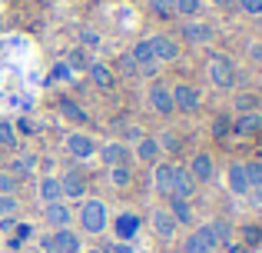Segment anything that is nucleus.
<instances>
[{
  "instance_id": "nucleus-20",
  "label": "nucleus",
  "mask_w": 262,
  "mask_h": 253,
  "mask_svg": "<svg viewBox=\"0 0 262 253\" xmlns=\"http://www.w3.org/2000/svg\"><path fill=\"white\" fill-rule=\"evenodd\" d=\"M53 243H57V253H80V250H83V240H80V233H73L70 227L53 230Z\"/></svg>"
},
{
  "instance_id": "nucleus-3",
  "label": "nucleus",
  "mask_w": 262,
  "mask_h": 253,
  "mask_svg": "<svg viewBox=\"0 0 262 253\" xmlns=\"http://www.w3.org/2000/svg\"><path fill=\"white\" fill-rule=\"evenodd\" d=\"M149 47H153V57H156V64H176L179 60V40L176 37H169V33H153L149 37Z\"/></svg>"
},
{
  "instance_id": "nucleus-37",
  "label": "nucleus",
  "mask_w": 262,
  "mask_h": 253,
  "mask_svg": "<svg viewBox=\"0 0 262 253\" xmlns=\"http://www.w3.org/2000/svg\"><path fill=\"white\" fill-rule=\"evenodd\" d=\"M30 237H33V227H30V223H17V227H13V240H10V247H20V243H27V240H30Z\"/></svg>"
},
{
  "instance_id": "nucleus-54",
  "label": "nucleus",
  "mask_w": 262,
  "mask_h": 253,
  "mask_svg": "<svg viewBox=\"0 0 262 253\" xmlns=\"http://www.w3.org/2000/svg\"><path fill=\"white\" fill-rule=\"evenodd\" d=\"M259 80H262V64H259Z\"/></svg>"
},
{
  "instance_id": "nucleus-34",
  "label": "nucleus",
  "mask_w": 262,
  "mask_h": 253,
  "mask_svg": "<svg viewBox=\"0 0 262 253\" xmlns=\"http://www.w3.org/2000/svg\"><path fill=\"white\" fill-rule=\"evenodd\" d=\"M209 227H212V233H216V240H219V247H226V243L232 240V227L226 220H209Z\"/></svg>"
},
{
  "instance_id": "nucleus-40",
  "label": "nucleus",
  "mask_w": 262,
  "mask_h": 253,
  "mask_svg": "<svg viewBox=\"0 0 262 253\" xmlns=\"http://www.w3.org/2000/svg\"><path fill=\"white\" fill-rule=\"evenodd\" d=\"M13 130H17V137H33V133H37L30 117H17V120H13Z\"/></svg>"
},
{
  "instance_id": "nucleus-23",
  "label": "nucleus",
  "mask_w": 262,
  "mask_h": 253,
  "mask_svg": "<svg viewBox=\"0 0 262 253\" xmlns=\"http://www.w3.org/2000/svg\"><path fill=\"white\" fill-rule=\"evenodd\" d=\"M37 197L43 203H53V200H63V193H60V177H40V183H37Z\"/></svg>"
},
{
  "instance_id": "nucleus-41",
  "label": "nucleus",
  "mask_w": 262,
  "mask_h": 253,
  "mask_svg": "<svg viewBox=\"0 0 262 253\" xmlns=\"http://www.w3.org/2000/svg\"><path fill=\"white\" fill-rule=\"evenodd\" d=\"M149 10H153L156 17H169V13H173V0H149Z\"/></svg>"
},
{
  "instance_id": "nucleus-18",
  "label": "nucleus",
  "mask_w": 262,
  "mask_h": 253,
  "mask_svg": "<svg viewBox=\"0 0 262 253\" xmlns=\"http://www.w3.org/2000/svg\"><path fill=\"white\" fill-rule=\"evenodd\" d=\"M169 217L176 220V227H192V223H196V210H192V203L183 200V197H169Z\"/></svg>"
},
{
  "instance_id": "nucleus-9",
  "label": "nucleus",
  "mask_w": 262,
  "mask_h": 253,
  "mask_svg": "<svg viewBox=\"0 0 262 253\" xmlns=\"http://www.w3.org/2000/svg\"><path fill=\"white\" fill-rule=\"evenodd\" d=\"M179 33H183L186 44L203 47V44H209V40L216 37V27H212V24H203V20H186V24L179 27Z\"/></svg>"
},
{
  "instance_id": "nucleus-26",
  "label": "nucleus",
  "mask_w": 262,
  "mask_h": 253,
  "mask_svg": "<svg viewBox=\"0 0 262 253\" xmlns=\"http://www.w3.org/2000/svg\"><path fill=\"white\" fill-rule=\"evenodd\" d=\"M173 13H179L186 20H196L203 13V0H173Z\"/></svg>"
},
{
  "instance_id": "nucleus-29",
  "label": "nucleus",
  "mask_w": 262,
  "mask_h": 253,
  "mask_svg": "<svg viewBox=\"0 0 262 253\" xmlns=\"http://www.w3.org/2000/svg\"><path fill=\"white\" fill-rule=\"evenodd\" d=\"M156 140H160V150L169 153V157H179V150H183V137H176L173 130H166V133L156 137Z\"/></svg>"
},
{
  "instance_id": "nucleus-10",
  "label": "nucleus",
  "mask_w": 262,
  "mask_h": 253,
  "mask_svg": "<svg viewBox=\"0 0 262 253\" xmlns=\"http://www.w3.org/2000/svg\"><path fill=\"white\" fill-rule=\"evenodd\" d=\"M146 100H149V110L160 113V117H173V113H176L173 93H169L166 84H153V87H149V93H146Z\"/></svg>"
},
{
  "instance_id": "nucleus-6",
  "label": "nucleus",
  "mask_w": 262,
  "mask_h": 253,
  "mask_svg": "<svg viewBox=\"0 0 262 253\" xmlns=\"http://www.w3.org/2000/svg\"><path fill=\"white\" fill-rule=\"evenodd\" d=\"M60 193H63L67 203H80L86 200V177L77 173V170H67L63 177H60Z\"/></svg>"
},
{
  "instance_id": "nucleus-38",
  "label": "nucleus",
  "mask_w": 262,
  "mask_h": 253,
  "mask_svg": "<svg viewBox=\"0 0 262 253\" xmlns=\"http://www.w3.org/2000/svg\"><path fill=\"white\" fill-rule=\"evenodd\" d=\"M116 67H120V77H136V60L129 57V53H120V60H116Z\"/></svg>"
},
{
  "instance_id": "nucleus-21",
  "label": "nucleus",
  "mask_w": 262,
  "mask_h": 253,
  "mask_svg": "<svg viewBox=\"0 0 262 253\" xmlns=\"http://www.w3.org/2000/svg\"><path fill=\"white\" fill-rule=\"evenodd\" d=\"M153 230H156V237H163V240H173L179 227H176L173 217H169V210L156 207V210H153Z\"/></svg>"
},
{
  "instance_id": "nucleus-11",
  "label": "nucleus",
  "mask_w": 262,
  "mask_h": 253,
  "mask_svg": "<svg viewBox=\"0 0 262 253\" xmlns=\"http://www.w3.org/2000/svg\"><path fill=\"white\" fill-rule=\"evenodd\" d=\"M96 153H100V160L106 163V167H123V163H129V147L126 143H120V140H110V143H100L96 147Z\"/></svg>"
},
{
  "instance_id": "nucleus-43",
  "label": "nucleus",
  "mask_w": 262,
  "mask_h": 253,
  "mask_svg": "<svg viewBox=\"0 0 262 253\" xmlns=\"http://www.w3.org/2000/svg\"><path fill=\"white\" fill-rule=\"evenodd\" d=\"M183 253H212V250H206L203 243L196 240V237H186V243H183Z\"/></svg>"
},
{
  "instance_id": "nucleus-13",
  "label": "nucleus",
  "mask_w": 262,
  "mask_h": 253,
  "mask_svg": "<svg viewBox=\"0 0 262 253\" xmlns=\"http://www.w3.org/2000/svg\"><path fill=\"white\" fill-rule=\"evenodd\" d=\"M196 187H199V183L192 180L189 170L179 167V163H173V187H169V197H183V200H192Z\"/></svg>"
},
{
  "instance_id": "nucleus-32",
  "label": "nucleus",
  "mask_w": 262,
  "mask_h": 253,
  "mask_svg": "<svg viewBox=\"0 0 262 253\" xmlns=\"http://www.w3.org/2000/svg\"><path fill=\"white\" fill-rule=\"evenodd\" d=\"M4 193H20V180L7 167L0 170V197H4Z\"/></svg>"
},
{
  "instance_id": "nucleus-25",
  "label": "nucleus",
  "mask_w": 262,
  "mask_h": 253,
  "mask_svg": "<svg viewBox=\"0 0 262 253\" xmlns=\"http://www.w3.org/2000/svg\"><path fill=\"white\" fill-rule=\"evenodd\" d=\"M129 57L136 60V67L140 64H156V57H153V47H149V37H143V40H136L133 47H129Z\"/></svg>"
},
{
  "instance_id": "nucleus-45",
  "label": "nucleus",
  "mask_w": 262,
  "mask_h": 253,
  "mask_svg": "<svg viewBox=\"0 0 262 253\" xmlns=\"http://www.w3.org/2000/svg\"><path fill=\"white\" fill-rule=\"evenodd\" d=\"M106 253H136L133 247H129V243H123V240H116L113 247H106Z\"/></svg>"
},
{
  "instance_id": "nucleus-5",
  "label": "nucleus",
  "mask_w": 262,
  "mask_h": 253,
  "mask_svg": "<svg viewBox=\"0 0 262 253\" xmlns=\"http://www.w3.org/2000/svg\"><path fill=\"white\" fill-rule=\"evenodd\" d=\"M169 93H173V107L179 113H196L199 104H203V97H199V90L192 84H176L169 87Z\"/></svg>"
},
{
  "instance_id": "nucleus-48",
  "label": "nucleus",
  "mask_w": 262,
  "mask_h": 253,
  "mask_svg": "<svg viewBox=\"0 0 262 253\" xmlns=\"http://www.w3.org/2000/svg\"><path fill=\"white\" fill-rule=\"evenodd\" d=\"M249 57L256 60V64H262V44H252L249 47Z\"/></svg>"
},
{
  "instance_id": "nucleus-30",
  "label": "nucleus",
  "mask_w": 262,
  "mask_h": 253,
  "mask_svg": "<svg viewBox=\"0 0 262 253\" xmlns=\"http://www.w3.org/2000/svg\"><path fill=\"white\" fill-rule=\"evenodd\" d=\"M17 130H13V124L10 120H0V150H13L17 147Z\"/></svg>"
},
{
  "instance_id": "nucleus-46",
  "label": "nucleus",
  "mask_w": 262,
  "mask_h": 253,
  "mask_svg": "<svg viewBox=\"0 0 262 253\" xmlns=\"http://www.w3.org/2000/svg\"><path fill=\"white\" fill-rule=\"evenodd\" d=\"M83 44H86V47H100V33H93V30H83Z\"/></svg>"
},
{
  "instance_id": "nucleus-36",
  "label": "nucleus",
  "mask_w": 262,
  "mask_h": 253,
  "mask_svg": "<svg viewBox=\"0 0 262 253\" xmlns=\"http://www.w3.org/2000/svg\"><path fill=\"white\" fill-rule=\"evenodd\" d=\"M246 180H249V190H262V163H246Z\"/></svg>"
},
{
  "instance_id": "nucleus-28",
  "label": "nucleus",
  "mask_w": 262,
  "mask_h": 253,
  "mask_svg": "<svg viewBox=\"0 0 262 253\" xmlns=\"http://www.w3.org/2000/svg\"><path fill=\"white\" fill-rule=\"evenodd\" d=\"M192 237H196V240L203 243L206 250H212V253L219 250V240H216V233H212V227H209V223H199V227L192 230Z\"/></svg>"
},
{
  "instance_id": "nucleus-8",
  "label": "nucleus",
  "mask_w": 262,
  "mask_h": 253,
  "mask_svg": "<svg viewBox=\"0 0 262 253\" xmlns=\"http://www.w3.org/2000/svg\"><path fill=\"white\" fill-rule=\"evenodd\" d=\"M140 227H143L140 217H136L133 210H123V213L113 220V237H116V240H123V243H133L136 237H140Z\"/></svg>"
},
{
  "instance_id": "nucleus-15",
  "label": "nucleus",
  "mask_w": 262,
  "mask_h": 253,
  "mask_svg": "<svg viewBox=\"0 0 262 253\" xmlns=\"http://www.w3.org/2000/svg\"><path fill=\"white\" fill-rule=\"evenodd\" d=\"M129 153H133L136 160L149 163V167H153V163H160V160H163V150H160V140H156V137H149V133H143L140 140H136V147L129 150Z\"/></svg>"
},
{
  "instance_id": "nucleus-14",
  "label": "nucleus",
  "mask_w": 262,
  "mask_h": 253,
  "mask_svg": "<svg viewBox=\"0 0 262 253\" xmlns=\"http://www.w3.org/2000/svg\"><path fill=\"white\" fill-rule=\"evenodd\" d=\"M186 170L192 173V180H196V183H209V180H212V173H216V163H212V153H206V150H196Z\"/></svg>"
},
{
  "instance_id": "nucleus-27",
  "label": "nucleus",
  "mask_w": 262,
  "mask_h": 253,
  "mask_svg": "<svg viewBox=\"0 0 262 253\" xmlns=\"http://www.w3.org/2000/svg\"><path fill=\"white\" fill-rule=\"evenodd\" d=\"M259 93H236V97H232V107H236V113H252V110H259Z\"/></svg>"
},
{
  "instance_id": "nucleus-51",
  "label": "nucleus",
  "mask_w": 262,
  "mask_h": 253,
  "mask_svg": "<svg viewBox=\"0 0 262 253\" xmlns=\"http://www.w3.org/2000/svg\"><path fill=\"white\" fill-rule=\"evenodd\" d=\"M4 160H7V157H4V150H0V170H4Z\"/></svg>"
},
{
  "instance_id": "nucleus-4",
  "label": "nucleus",
  "mask_w": 262,
  "mask_h": 253,
  "mask_svg": "<svg viewBox=\"0 0 262 253\" xmlns=\"http://www.w3.org/2000/svg\"><path fill=\"white\" fill-rule=\"evenodd\" d=\"M67 153L73 157V160H93L96 157V140L83 130H73V133H67Z\"/></svg>"
},
{
  "instance_id": "nucleus-31",
  "label": "nucleus",
  "mask_w": 262,
  "mask_h": 253,
  "mask_svg": "<svg viewBox=\"0 0 262 253\" xmlns=\"http://www.w3.org/2000/svg\"><path fill=\"white\" fill-rule=\"evenodd\" d=\"M67 67H70L73 73H86V67H90V60H86V53H83V47H77V50L67 57Z\"/></svg>"
},
{
  "instance_id": "nucleus-7",
  "label": "nucleus",
  "mask_w": 262,
  "mask_h": 253,
  "mask_svg": "<svg viewBox=\"0 0 262 253\" xmlns=\"http://www.w3.org/2000/svg\"><path fill=\"white\" fill-rule=\"evenodd\" d=\"M43 220H47V227H53V230L70 227L73 223V203H67V200L43 203Z\"/></svg>"
},
{
  "instance_id": "nucleus-22",
  "label": "nucleus",
  "mask_w": 262,
  "mask_h": 253,
  "mask_svg": "<svg viewBox=\"0 0 262 253\" xmlns=\"http://www.w3.org/2000/svg\"><path fill=\"white\" fill-rule=\"evenodd\" d=\"M153 190L156 193H169V187H173V163H166V160H160V163H153Z\"/></svg>"
},
{
  "instance_id": "nucleus-19",
  "label": "nucleus",
  "mask_w": 262,
  "mask_h": 253,
  "mask_svg": "<svg viewBox=\"0 0 262 253\" xmlns=\"http://www.w3.org/2000/svg\"><path fill=\"white\" fill-rule=\"evenodd\" d=\"M262 130V110H252V113H236L232 120V133L236 137H252Z\"/></svg>"
},
{
  "instance_id": "nucleus-52",
  "label": "nucleus",
  "mask_w": 262,
  "mask_h": 253,
  "mask_svg": "<svg viewBox=\"0 0 262 253\" xmlns=\"http://www.w3.org/2000/svg\"><path fill=\"white\" fill-rule=\"evenodd\" d=\"M216 4H223V7H229V4H232V0H216Z\"/></svg>"
},
{
  "instance_id": "nucleus-53",
  "label": "nucleus",
  "mask_w": 262,
  "mask_h": 253,
  "mask_svg": "<svg viewBox=\"0 0 262 253\" xmlns=\"http://www.w3.org/2000/svg\"><path fill=\"white\" fill-rule=\"evenodd\" d=\"M256 20H259V33H262V17H256Z\"/></svg>"
},
{
  "instance_id": "nucleus-2",
  "label": "nucleus",
  "mask_w": 262,
  "mask_h": 253,
  "mask_svg": "<svg viewBox=\"0 0 262 253\" xmlns=\"http://www.w3.org/2000/svg\"><path fill=\"white\" fill-rule=\"evenodd\" d=\"M206 77H209L212 87H219V90H232V87H236V64H232V57H226V53H209V60H206Z\"/></svg>"
},
{
  "instance_id": "nucleus-12",
  "label": "nucleus",
  "mask_w": 262,
  "mask_h": 253,
  "mask_svg": "<svg viewBox=\"0 0 262 253\" xmlns=\"http://www.w3.org/2000/svg\"><path fill=\"white\" fill-rule=\"evenodd\" d=\"M226 190H229L232 197H249V180H246V163L232 160L229 170H226Z\"/></svg>"
},
{
  "instance_id": "nucleus-16",
  "label": "nucleus",
  "mask_w": 262,
  "mask_h": 253,
  "mask_svg": "<svg viewBox=\"0 0 262 253\" xmlns=\"http://www.w3.org/2000/svg\"><path fill=\"white\" fill-rule=\"evenodd\" d=\"M40 167V157L33 153V150H20L17 157L10 160V173L17 177V180H24V177H33Z\"/></svg>"
},
{
  "instance_id": "nucleus-42",
  "label": "nucleus",
  "mask_w": 262,
  "mask_h": 253,
  "mask_svg": "<svg viewBox=\"0 0 262 253\" xmlns=\"http://www.w3.org/2000/svg\"><path fill=\"white\" fill-rule=\"evenodd\" d=\"M239 7H243L249 17H262V0H236Z\"/></svg>"
},
{
  "instance_id": "nucleus-50",
  "label": "nucleus",
  "mask_w": 262,
  "mask_h": 253,
  "mask_svg": "<svg viewBox=\"0 0 262 253\" xmlns=\"http://www.w3.org/2000/svg\"><path fill=\"white\" fill-rule=\"evenodd\" d=\"M83 253H106V247H90V250H83Z\"/></svg>"
},
{
  "instance_id": "nucleus-44",
  "label": "nucleus",
  "mask_w": 262,
  "mask_h": 253,
  "mask_svg": "<svg viewBox=\"0 0 262 253\" xmlns=\"http://www.w3.org/2000/svg\"><path fill=\"white\" fill-rule=\"evenodd\" d=\"M40 250H43V253H57V243H53V233H43V237H40Z\"/></svg>"
},
{
  "instance_id": "nucleus-47",
  "label": "nucleus",
  "mask_w": 262,
  "mask_h": 253,
  "mask_svg": "<svg viewBox=\"0 0 262 253\" xmlns=\"http://www.w3.org/2000/svg\"><path fill=\"white\" fill-rule=\"evenodd\" d=\"M226 253H249V247H246V243H236V240H229V243H226Z\"/></svg>"
},
{
  "instance_id": "nucleus-24",
  "label": "nucleus",
  "mask_w": 262,
  "mask_h": 253,
  "mask_svg": "<svg viewBox=\"0 0 262 253\" xmlns=\"http://www.w3.org/2000/svg\"><path fill=\"white\" fill-rule=\"evenodd\" d=\"M106 180H110V187H116V190H129V187H133V170H129V163H123V167H110Z\"/></svg>"
},
{
  "instance_id": "nucleus-33",
  "label": "nucleus",
  "mask_w": 262,
  "mask_h": 253,
  "mask_svg": "<svg viewBox=\"0 0 262 253\" xmlns=\"http://www.w3.org/2000/svg\"><path fill=\"white\" fill-rule=\"evenodd\" d=\"M67 80H73V70L67 67V60L53 64V67H50V84H67Z\"/></svg>"
},
{
  "instance_id": "nucleus-49",
  "label": "nucleus",
  "mask_w": 262,
  "mask_h": 253,
  "mask_svg": "<svg viewBox=\"0 0 262 253\" xmlns=\"http://www.w3.org/2000/svg\"><path fill=\"white\" fill-rule=\"evenodd\" d=\"M17 227V220H13V217H0V230H13Z\"/></svg>"
},
{
  "instance_id": "nucleus-35",
  "label": "nucleus",
  "mask_w": 262,
  "mask_h": 253,
  "mask_svg": "<svg viewBox=\"0 0 262 253\" xmlns=\"http://www.w3.org/2000/svg\"><path fill=\"white\" fill-rule=\"evenodd\" d=\"M17 210H20V197L17 193L0 197V217H17Z\"/></svg>"
},
{
  "instance_id": "nucleus-17",
  "label": "nucleus",
  "mask_w": 262,
  "mask_h": 253,
  "mask_svg": "<svg viewBox=\"0 0 262 253\" xmlns=\"http://www.w3.org/2000/svg\"><path fill=\"white\" fill-rule=\"evenodd\" d=\"M86 77H90V84H93L96 90H113L116 87V73H113V67H106V64H90Z\"/></svg>"
},
{
  "instance_id": "nucleus-39",
  "label": "nucleus",
  "mask_w": 262,
  "mask_h": 253,
  "mask_svg": "<svg viewBox=\"0 0 262 253\" xmlns=\"http://www.w3.org/2000/svg\"><path fill=\"white\" fill-rule=\"evenodd\" d=\"M60 110H63V113H67V117H70V120H77V124H86V120H90L86 113L80 110L77 104H73V100H63V104H60Z\"/></svg>"
},
{
  "instance_id": "nucleus-1",
  "label": "nucleus",
  "mask_w": 262,
  "mask_h": 253,
  "mask_svg": "<svg viewBox=\"0 0 262 253\" xmlns=\"http://www.w3.org/2000/svg\"><path fill=\"white\" fill-rule=\"evenodd\" d=\"M77 217H80V227H83L86 233H93V237L106 233V227H110V207L100 200V197H86V200H80Z\"/></svg>"
},
{
  "instance_id": "nucleus-55",
  "label": "nucleus",
  "mask_w": 262,
  "mask_h": 253,
  "mask_svg": "<svg viewBox=\"0 0 262 253\" xmlns=\"http://www.w3.org/2000/svg\"><path fill=\"white\" fill-rule=\"evenodd\" d=\"M176 253H183V250H176Z\"/></svg>"
}]
</instances>
